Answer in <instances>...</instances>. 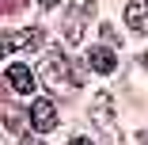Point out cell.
Here are the masks:
<instances>
[{
    "mask_svg": "<svg viewBox=\"0 0 148 145\" xmlns=\"http://www.w3.org/2000/svg\"><path fill=\"white\" fill-rule=\"evenodd\" d=\"M91 15H95V4H91V0H87V4H72L65 12V38L69 42H80L84 38V27L91 23Z\"/></svg>",
    "mask_w": 148,
    "mask_h": 145,
    "instance_id": "1",
    "label": "cell"
},
{
    "mask_svg": "<svg viewBox=\"0 0 148 145\" xmlns=\"http://www.w3.org/2000/svg\"><path fill=\"white\" fill-rule=\"evenodd\" d=\"M31 126H34L38 134H49V130L57 126V107H53V99H34V103H31Z\"/></svg>",
    "mask_w": 148,
    "mask_h": 145,
    "instance_id": "2",
    "label": "cell"
},
{
    "mask_svg": "<svg viewBox=\"0 0 148 145\" xmlns=\"http://www.w3.org/2000/svg\"><path fill=\"white\" fill-rule=\"evenodd\" d=\"M65 73H69L65 53H61V50L46 53V61H42V76H46V84H61V80H65Z\"/></svg>",
    "mask_w": 148,
    "mask_h": 145,
    "instance_id": "3",
    "label": "cell"
},
{
    "mask_svg": "<svg viewBox=\"0 0 148 145\" xmlns=\"http://www.w3.org/2000/svg\"><path fill=\"white\" fill-rule=\"evenodd\" d=\"M87 65H91L95 73H114L118 69L114 46H91V50H87Z\"/></svg>",
    "mask_w": 148,
    "mask_h": 145,
    "instance_id": "4",
    "label": "cell"
},
{
    "mask_svg": "<svg viewBox=\"0 0 148 145\" xmlns=\"http://www.w3.org/2000/svg\"><path fill=\"white\" fill-rule=\"evenodd\" d=\"M8 84H12L19 96H31L38 80H34V73L27 69V65H12V69H8Z\"/></svg>",
    "mask_w": 148,
    "mask_h": 145,
    "instance_id": "5",
    "label": "cell"
},
{
    "mask_svg": "<svg viewBox=\"0 0 148 145\" xmlns=\"http://www.w3.org/2000/svg\"><path fill=\"white\" fill-rule=\"evenodd\" d=\"M125 23L133 27V31H148V0H129Z\"/></svg>",
    "mask_w": 148,
    "mask_h": 145,
    "instance_id": "6",
    "label": "cell"
},
{
    "mask_svg": "<svg viewBox=\"0 0 148 145\" xmlns=\"http://www.w3.org/2000/svg\"><path fill=\"white\" fill-rule=\"evenodd\" d=\"M38 46H42V31H38V27L15 31V50H38Z\"/></svg>",
    "mask_w": 148,
    "mask_h": 145,
    "instance_id": "7",
    "label": "cell"
},
{
    "mask_svg": "<svg viewBox=\"0 0 148 145\" xmlns=\"http://www.w3.org/2000/svg\"><path fill=\"white\" fill-rule=\"evenodd\" d=\"M12 50H15V35H12V31H0V57L12 53Z\"/></svg>",
    "mask_w": 148,
    "mask_h": 145,
    "instance_id": "8",
    "label": "cell"
},
{
    "mask_svg": "<svg viewBox=\"0 0 148 145\" xmlns=\"http://www.w3.org/2000/svg\"><path fill=\"white\" fill-rule=\"evenodd\" d=\"M84 76H87V73H84V65H76V69H72V84H84Z\"/></svg>",
    "mask_w": 148,
    "mask_h": 145,
    "instance_id": "9",
    "label": "cell"
},
{
    "mask_svg": "<svg viewBox=\"0 0 148 145\" xmlns=\"http://www.w3.org/2000/svg\"><path fill=\"white\" fill-rule=\"evenodd\" d=\"M38 4H42V8H46V12H53V8H57V4H61V0H38Z\"/></svg>",
    "mask_w": 148,
    "mask_h": 145,
    "instance_id": "10",
    "label": "cell"
},
{
    "mask_svg": "<svg viewBox=\"0 0 148 145\" xmlns=\"http://www.w3.org/2000/svg\"><path fill=\"white\" fill-rule=\"evenodd\" d=\"M19 145H46V141H38V137H23Z\"/></svg>",
    "mask_w": 148,
    "mask_h": 145,
    "instance_id": "11",
    "label": "cell"
},
{
    "mask_svg": "<svg viewBox=\"0 0 148 145\" xmlns=\"http://www.w3.org/2000/svg\"><path fill=\"white\" fill-rule=\"evenodd\" d=\"M69 145H91V141H87V137H72Z\"/></svg>",
    "mask_w": 148,
    "mask_h": 145,
    "instance_id": "12",
    "label": "cell"
},
{
    "mask_svg": "<svg viewBox=\"0 0 148 145\" xmlns=\"http://www.w3.org/2000/svg\"><path fill=\"white\" fill-rule=\"evenodd\" d=\"M137 145H148V134H137Z\"/></svg>",
    "mask_w": 148,
    "mask_h": 145,
    "instance_id": "13",
    "label": "cell"
},
{
    "mask_svg": "<svg viewBox=\"0 0 148 145\" xmlns=\"http://www.w3.org/2000/svg\"><path fill=\"white\" fill-rule=\"evenodd\" d=\"M8 8H12V0H0V12H8Z\"/></svg>",
    "mask_w": 148,
    "mask_h": 145,
    "instance_id": "14",
    "label": "cell"
},
{
    "mask_svg": "<svg viewBox=\"0 0 148 145\" xmlns=\"http://www.w3.org/2000/svg\"><path fill=\"white\" fill-rule=\"evenodd\" d=\"M144 69H148V53H144Z\"/></svg>",
    "mask_w": 148,
    "mask_h": 145,
    "instance_id": "15",
    "label": "cell"
}]
</instances>
